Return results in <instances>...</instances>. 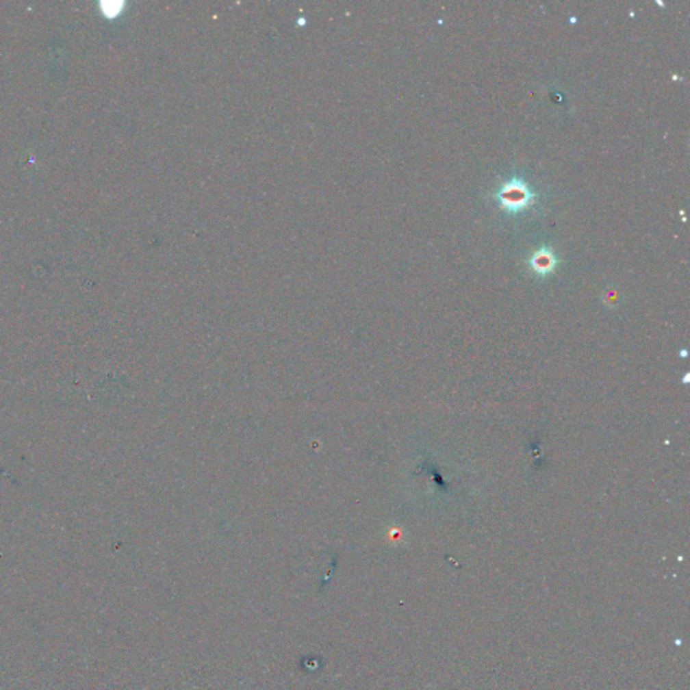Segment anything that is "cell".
<instances>
[{
  "mask_svg": "<svg viewBox=\"0 0 690 690\" xmlns=\"http://www.w3.org/2000/svg\"><path fill=\"white\" fill-rule=\"evenodd\" d=\"M500 208L509 214H519L530 208L535 201V193L519 178L503 183L496 194Z\"/></svg>",
  "mask_w": 690,
  "mask_h": 690,
  "instance_id": "6da1fadb",
  "label": "cell"
},
{
  "mask_svg": "<svg viewBox=\"0 0 690 690\" xmlns=\"http://www.w3.org/2000/svg\"><path fill=\"white\" fill-rule=\"evenodd\" d=\"M531 268L541 277L549 275L554 271V268L559 264V259L556 258L554 253L549 248H539L538 251L534 253V255L530 259Z\"/></svg>",
  "mask_w": 690,
  "mask_h": 690,
  "instance_id": "7a4b0ae2",
  "label": "cell"
}]
</instances>
